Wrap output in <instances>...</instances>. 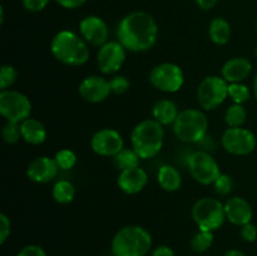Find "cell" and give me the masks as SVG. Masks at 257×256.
<instances>
[{
  "label": "cell",
  "mask_w": 257,
  "mask_h": 256,
  "mask_svg": "<svg viewBox=\"0 0 257 256\" xmlns=\"http://www.w3.org/2000/svg\"><path fill=\"white\" fill-rule=\"evenodd\" d=\"M48 3H49V0H23L25 9L32 13L42 12L47 7Z\"/></svg>",
  "instance_id": "d590c367"
},
{
  "label": "cell",
  "mask_w": 257,
  "mask_h": 256,
  "mask_svg": "<svg viewBox=\"0 0 257 256\" xmlns=\"http://www.w3.org/2000/svg\"><path fill=\"white\" fill-rule=\"evenodd\" d=\"M20 130H22V138L29 145L39 146L47 140V130L44 124L34 118L29 117L20 123Z\"/></svg>",
  "instance_id": "ffe728a7"
},
{
  "label": "cell",
  "mask_w": 257,
  "mask_h": 256,
  "mask_svg": "<svg viewBox=\"0 0 257 256\" xmlns=\"http://www.w3.org/2000/svg\"><path fill=\"white\" fill-rule=\"evenodd\" d=\"M152 247V236L142 226L128 225L113 236V256H146Z\"/></svg>",
  "instance_id": "277c9868"
},
{
  "label": "cell",
  "mask_w": 257,
  "mask_h": 256,
  "mask_svg": "<svg viewBox=\"0 0 257 256\" xmlns=\"http://www.w3.org/2000/svg\"><path fill=\"white\" fill-rule=\"evenodd\" d=\"M228 97V83L218 75L203 78L197 88V100L205 110H213L220 107Z\"/></svg>",
  "instance_id": "ba28073f"
},
{
  "label": "cell",
  "mask_w": 257,
  "mask_h": 256,
  "mask_svg": "<svg viewBox=\"0 0 257 256\" xmlns=\"http://www.w3.org/2000/svg\"><path fill=\"white\" fill-rule=\"evenodd\" d=\"M213 188H215V192L220 196H226L228 193H231L233 188V181L226 173H221L217 177V180L213 182Z\"/></svg>",
  "instance_id": "1f68e13d"
},
{
  "label": "cell",
  "mask_w": 257,
  "mask_h": 256,
  "mask_svg": "<svg viewBox=\"0 0 257 256\" xmlns=\"http://www.w3.org/2000/svg\"><path fill=\"white\" fill-rule=\"evenodd\" d=\"M255 54H256V58H257V45H256V50H255Z\"/></svg>",
  "instance_id": "7bdbcfd3"
},
{
  "label": "cell",
  "mask_w": 257,
  "mask_h": 256,
  "mask_svg": "<svg viewBox=\"0 0 257 256\" xmlns=\"http://www.w3.org/2000/svg\"><path fill=\"white\" fill-rule=\"evenodd\" d=\"M187 168L201 185H213L221 175L220 166L208 151H196L187 157Z\"/></svg>",
  "instance_id": "52a82bcc"
},
{
  "label": "cell",
  "mask_w": 257,
  "mask_h": 256,
  "mask_svg": "<svg viewBox=\"0 0 257 256\" xmlns=\"http://www.w3.org/2000/svg\"><path fill=\"white\" fill-rule=\"evenodd\" d=\"M225 213L226 220L236 226H243L246 223L251 222L252 220V208L251 205L242 197H231L225 203Z\"/></svg>",
  "instance_id": "d6986e66"
},
{
  "label": "cell",
  "mask_w": 257,
  "mask_h": 256,
  "mask_svg": "<svg viewBox=\"0 0 257 256\" xmlns=\"http://www.w3.org/2000/svg\"><path fill=\"white\" fill-rule=\"evenodd\" d=\"M109 84L112 93H114L117 95L125 93L131 87L130 79L127 77H124V75H115V77H113L109 80Z\"/></svg>",
  "instance_id": "d6a6232c"
},
{
  "label": "cell",
  "mask_w": 257,
  "mask_h": 256,
  "mask_svg": "<svg viewBox=\"0 0 257 256\" xmlns=\"http://www.w3.org/2000/svg\"><path fill=\"white\" fill-rule=\"evenodd\" d=\"M93 152L102 157H114L124 148L122 135L113 128H102L90 138Z\"/></svg>",
  "instance_id": "7c38bea8"
},
{
  "label": "cell",
  "mask_w": 257,
  "mask_h": 256,
  "mask_svg": "<svg viewBox=\"0 0 257 256\" xmlns=\"http://www.w3.org/2000/svg\"><path fill=\"white\" fill-rule=\"evenodd\" d=\"M125 48L119 42H107L97 53V64L103 74H114L125 62Z\"/></svg>",
  "instance_id": "4fadbf2b"
},
{
  "label": "cell",
  "mask_w": 257,
  "mask_h": 256,
  "mask_svg": "<svg viewBox=\"0 0 257 256\" xmlns=\"http://www.w3.org/2000/svg\"><path fill=\"white\" fill-rule=\"evenodd\" d=\"M79 30L83 39L88 44L92 45V47L100 48L108 42L109 30H108V27L104 23V20L100 19L99 17H95V15L85 17L80 22Z\"/></svg>",
  "instance_id": "5bb4252c"
},
{
  "label": "cell",
  "mask_w": 257,
  "mask_h": 256,
  "mask_svg": "<svg viewBox=\"0 0 257 256\" xmlns=\"http://www.w3.org/2000/svg\"><path fill=\"white\" fill-rule=\"evenodd\" d=\"M18 78V72L13 65L4 64L0 68V89L5 90L12 87Z\"/></svg>",
  "instance_id": "4dcf8cb0"
},
{
  "label": "cell",
  "mask_w": 257,
  "mask_h": 256,
  "mask_svg": "<svg viewBox=\"0 0 257 256\" xmlns=\"http://www.w3.org/2000/svg\"><path fill=\"white\" fill-rule=\"evenodd\" d=\"M231 30L230 23L223 18H215L208 27V37L216 45H225L230 42Z\"/></svg>",
  "instance_id": "603a6c76"
},
{
  "label": "cell",
  "mask_w": 257,
  "mask_h": 256,
  "mask_svg": "<svg viewBox=\"0 0 257 256\" xmlns=\"http://www.w3.org/2000/svg\"><path fill=\"white\" fill-rule=\"evenodd\" d=\"M117 37L118 42L130 52H147L157 42V23L148 13L133 12L120 20L117 28Z\"/></svg>",
  "instance_id": "6da1fadb"
},
{
  "label": "cell",
  "mask_w": 257,
  "mask_h": 256,
  "mask_svg": "<svg viewBox=\"0 0 257 256\" xmlns=\"http://www.w3.org/2000/svg\"><path fill=\"white\" fill-rule=\"evenodd\" d=\"M213 242V233L211 231H205V230H198V232H196L193 235V237L191 238V248H192L195 252H205L208 248L211 247Z\"/></svg>",
  "instance_id": "4316f807"
},
{
  "label": "cell",
  "mask_w": 257,
  "mask_h": 256,
  "mask_svg": "<svg viewBox=\"0 0 257 256\" xmlns=\"http://www.w3.org/2000/svg\"><path fill=\"white\" fill-rule=\"evenodd\" d=\"M17 256H47L43 247L38 245H28L24 246L22 250L18 252Z\"/></svg>",
  "instance_id": "8d00e7d4"
},
{
  "label": "cell",
  "mask_w": 257,
  "mask_h": 256,
  "mask_svg": "<svg viewBox=\"0 0 257 256\" xmlns=\"http://www.w3.org/2000/svg\"><path fill=\"white\" fill-rule=\"evenodd\" d=\"M178 114V107L176 103L171 99H161L155 103L152 108V115L153 119L157 120L162 125H170L173 124L177 119Z\"/></svg>",
  "instance_id": "44dd1931"
},
{
  "label": "cell",
  "mask_w": 257,
  "mask_h": 256,
  "mask_svg": "<svg viewBox=\"0 0 257 256\" xmlns=\"http://www.w3.org/2000/svg\"><path fill=\"white\" fill-rule=\"evenodd\" d=\"M221 145L226 152L233 156H247L253 152L257 141L250 130L243 127H228L221 137Z\"/></svg>",
  "instance_id": "8fae6325"
},
{
  "label": "cell",
  "mask_w": 257,
  "mask_h": 256,
  "mask_svg": "<svg viewBox=\"0 0 257 256\" xmlns=\"http://www.w3.org/2000/svg\"><path fill=\"white\" fill-rule=\"evenodd\" d=\"M148 183V175L143 168L135 167L120 171L117 178V185L127 195H137Z\"/></svg>",
  "instance_id": "e0dca14e"
},
{
  "label": "cell",
  "mask_w": 257,
  "mask_h": 256,
  "mask_svg": "<svg viewBox=\"0 0 257 256\" xmlns=\"http://www.w3.org/2000/svg\"><path fill=\"white\" fill-rule=\"evenodd\" d=\"M55 2L65 9H77V8L82 7L87 0H55Z\"/></svg>",
  "instance_id": "74e56055"
},
{
  "label": "cell",
  "mask_w": 257,
  "mask_h": 256,
  "mask_svg": "<svg viewBox=\"0 0 257 256\" xmlns=\"http://www.w3.org/2000/svg\"><path fill=\"white\" fill-rule=\"evenodd\" d=\"M83 38L70 30L57 33L50 43V52L58 62L69 67H80L89 59V47Z\"/></svg>",
  "instance_id": "7a4b0ae2"
},
{
  "label": "cell",
  "mask_w": 257,
  "mask_h": 256,
  "mask_svg": "<svg viewBox=\"0 0 257 256\" xmlns=\"http://www.w3.org/2000/svg\"><path fill=\"white\" fill-rule=\"evenodd\" d=\"M253 94H255L257 100V74L255 75V79H253Z\"/></svg>",
  "instance_id": "b9f144b4"
},
{
  "label": "cell",
  "mask_w": 257,
  "mask_h": 256,
  "mask_svg": "<svg viewBox=\"0 0 257 256\" xmlns=\"http://www.w3.org/2000/svg\"><path fill=\"white\" fill-rule=\"evenodd\" d=\"M2 137L5 143L8 145H14L22 138V130H20V123L7 122L2 130Z\"/></svg>",
  "instance_id": "f546056e"
},
{
  "label": "cell",
  "mask_w": 257,
  "mask_h": 256,
  "mask_svg": "<svg viewBox=\"0 0 257 256\" xmlns=\"http://www.w3.org/2000/svg\"><path fill=\"white\" fill-rule=\"evenodd\" d=\"M252 70V63L243 57H235L228 59L221 68V77L231 83H242L248 78Z\"/></svg>",
  "instance_id": "ac0fdd59"
},
{
  "label": "cell",
  "mask_w": 257,
  "mask_h": 256,
  "mask_svg": "<svg viewBox=\"0 0 257 256\" xmlns=\"http://www.w3.org/2000/svg\"><path fill=\"white\" fill-rule=\"evenodd\" d=\"M140 161L141 157L133 148H123L118 155L113 157V162L119 171L140 167Z\"/></svg>",
  "instance_id": "d4e9b609"
},
{
  "label": "cell",
  "mask_w": 257,
  "mask_h": 256,
  "mask_svg": "<svg viewBox=\"0 0 257 256\" xmlns=\"http://www.w3.org/2000/svg\"><path fill=\"white\" fill-rule=\"evenodd\" d=\"M241 237L247 242H253L257 238V227L252 222L241 226Z\"/></svg>",
  "instance_id": "e575fe53"
},
{
  "label": "cell",
  "mask_w": 257,
  "mask_h": 256,
  "mask_svg": "<svg viewBox=\"0 0 257 256\" xmlns=\"http://www.w3.org/2000/svg\"><path fill=\"white\" fill-rule=\"evenodd\" d=\"M191 215L200 230L213 232L225 222V205L216 198H200L192 206Z\"/></svg>",
  "instance_id": "8992f818"
},
{
  "label": "cell",
  "mask_w": 257,
  "mask_h": 256,
  "mask_svg": "<svg viewBox=\"0 0 257 256\" xmlns=\"http://www.w3.org/2000/svg\"><path fill=\"white\" fill-rule=\"evenodd\" d=\"M150 82L161 92L176 93L185 83V74L182 68L175 63H160L151 70Z\"/></svg>",
  "instance_id": "30bf717a"
},
{
  "label": "cell",
  "mask_w": 257,
  "mask_h": 256,
  "mask_svg": "<svg viewBox=\"0 0 257 256\" xmlns=\"http://www.w3.org/2000/svg\"><path fill=\"white\" fill-rule=\"evenodd\" d=\"M228 97L236 104H243L251 98V92L243 83H231L228 84Z\"/></svg>",
  "instance_id": "83f0119b"
},
{
  "label": "cell",
  "mask_w": 257,
  "mask_h": 256,
  "mask_svg": "<svg viewBox=\"0 0 257 256\" xmlns=\"http://www.w3.org/2000/svg\"><path fill=\"white\" fill-rule=\"evenodd\" d=\"M208 119L205 113L195 108L181 110L173 123L176 137L185 143H200L207 135Z\"/></svg>",
  "instance_id": "5b68a950"
},
{
  "label": "cell",
  "mask_w": 257,
  "mask_h": 256,
  "mask_svg": "<svg viewBox=\"0 0 257 256\" xmlns=\"http://www.w3.org/2000/svg\"><path fill=\"white\" fill-rule=\"evenodd\" d=\"M58 171H59V167L54 158L40 156V157L34 158L28 165L27 176L30 181L35 183H48L57 177Z\"/></svg>",
  "instance_id": "2e32d148"
},
{
  "label": "cell",
  "mask_w": 257,
  "mask_h": 256,
  "mask_svg": "<svg viewBox=\"0 0 257 256\" xmlns=\"http://www.w3.org/2000/svg\"><path fill=\"white\" fill-rule=\"evenodd\" d=\"M165 142V130L156 119H145L135 125L131 133L132 148L141 160L156 157Z\"/></svg>",
  "instance_id": "3957f363"
},
{
  "label": "cell",
  "mask_w": 257,
  "mask_h": 256,
  "mask_svg": "<svg viewBox=\"0 0 257 256\" xmlns=\"http://www.w3.org/2000/svg\"><path fill=\"white\" fill-rule=\"evenodd\" d=\"M52 195L55 202L60 203V205H68L74 200L75 187L69 181L60 180L53 186Z\"/></svg>",
  "instance_id": "cb8c5ba5"
},
{
  "label": "cell",
  "mask_w": 257,
  "mask_h": 256,
  "mask_svg": "<svg viewBox=\"0 0 257 256\" xmlns=\"http://www.w3.org/2000/svg\"><path fill=\"white\" fill-rule=\"evenodd\" d=\"M217 2L218 0H196V3H197L198 7L203 10L212 9V8L217 4Z\"/></svg>",
  "instance_id": "ab89813d"
},
{
  "label": "cell",
  "mask_w": 257,
  "mask_h": 256,
  "mask_svg": "<svg viewBox=\"0 0 257 256\" xmlns=\"http://www.w3.org/2000/svg\"><path fill=\"white\" fill-rule=\"evenodd\" d=\"M54 160L57 162L58 167L62 171H69L77 163V156L73 151L68 150V148H63V150L58 151L54 156Z\"/></svg>",
  "instance_id": "f1b7e54d"
},
{
  "label": "cell",
  "mask_w": 257,
  "mask_h": 256,
  "mask_svg": "<svg viewBox=\"0 0 257 256\" xmlns=\"http://www.w3.org/2000/svg\"><path fill=\"white\" fill-rule=\"evenodd\" d=\"M78 90H79L80 97L89 103L103 102L112 93L109 80L99 75H89L84 78L79 84Z\"/></svg>",
  "instance_id": "9a60e30c"
},
{
  "label": "cell",
  "mask_w": 257,
  "mask_h": 256,
  "mask_svg": "<svg viewBox=\"0 0 257 256\" xmlns=\"http://www.w3.org/2000/svg\"><path fill=\"white\" fill-rule=\"evenodd\" d=\"M0 113L7 122L22 123L30 117L32 103L23 93L13 89L0 92Z\"/></svg>",
  "instance_id": "9c48e42d"
},
{
  "label": "cell",
  "mask_w": 257,
  "mask_h": 256,
  "mask_svg": "<svg viewBox=\"0 0 257 256\" xmlns=\"http://www.w3.org/2000/svg\"><path fill=\"white\" fill-rule=\"evenodd\" d=\"M256 29H257V22H256Z\"/></svg>",
  "instance_id": "ee69618b"
},
{
  "label": "cell",
  "mask_w": 257,
  "mask_h": 256,
  "mask_svg": "<svg viewBox=\"0 0 257 256\" xmlns=\"http://www.w3.org/2000/svg\"><path fill=\"white\" fill-rule=\"evenodd\" d=\"M246 118L247 113L242 104L233 103L225 112V122L228 127H242L243 123L246 122Z\"/></svg>",
  "instance_id": "484cf974"
},
{
  "label": "cell",
  "mask_w": 257,
  "mask_h": 256,
  "mask_svg": "<svg viewBox=\"0 0 257 256\" xmlns=\"http://www.w3.org/2000/svg\"><path fill=\"white\" fill-rule=\"evenodd\" d=\"M223 256H245V253L237 248H232V250H228Z\"/></svg>",
  "instance_id": "60d3db41"
},
{
  "label": "cell",
  "mask_w": 257,
  "mask_h": 256,
  "mask_svg": "<svg viewBox=\"0 0 257 256\" xmlns=\"http://www.w3.org/2000/svg\"><path fill=\"white\" fill-rule=\"evenodd\" d=\"M151 256H175V252H173V250L170 246L162 245L155 248L152 251V253H151Z\"/></svg>",
  "instance_id": "f35d334b"
},
{
  "label": "cell",
  "mask_w": 257,
  "mask_h": 256,
  "mask_svg": "<svg viewBox=\"0 0 257 256\" xmlns=\"http://www.w3.org/2000/svg\"><path fill=\"white\" fill-rule=\"evenodd\" d=\"M157 181L161 188L167 192H176L182 186V177L177 168L171 165L161 166L157 173Z\"/></svg>",
  "instance_id": "7402d4cb"
},
{
  "label": "cell",
  "mask_w": 257,
  "mask_h": 256,
  "mask_svg": "<svg viewBox=\"0 0 257 256\" xmlns=\"http://www.w3.org/2000/svg\"><path fill=\"white\" fill-rule=\"evenodd\" d=\"M12 232V222L5 213H0V243L4 245L5 241Z\"/></svg>",
  "instance_id": "836d02e7"
}]
</instances>
